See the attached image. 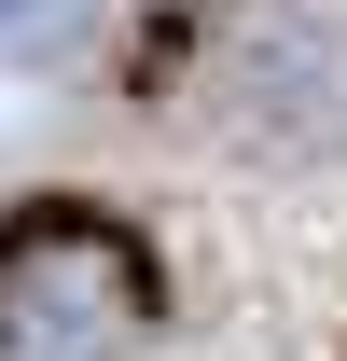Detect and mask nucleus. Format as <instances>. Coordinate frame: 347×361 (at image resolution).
I'll return each mask as SVG.
<instances>
[{
    "label": "nucleus",
    "instance_id": "obj_1",
    "mask_svg": "<svg viewBox=\"0 0 347 361\" xmlns=\"http://www.w3.org/2000/svg\"><path fill=\"white\" fill-rule=\"evenodd\" d=\"M153 278L111 223H14L0 250V361H126Z\"/></svg>",
    "mask_w": 347,
    "mask_h": 361
},
{
    "label": "nucleus",
    "instance_id": "obj_2",
    "mask_svg": "<svg viewBox=\"0 0 347 361\" xmlns=\"http://www.w3.org/2000/svg\"><path fill=\"white\" fill-rule=\"evenodd\" d=\"M0 14H14V0H0Z\"/></svg>",
    "mask_w": 347,
    "mask_h": 361
}]
</instances>
